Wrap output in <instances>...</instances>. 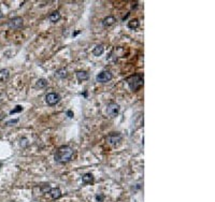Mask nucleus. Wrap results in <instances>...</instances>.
Returning <instances> with one entry per match:
<instances>
[{"mask_svg": "<svg viewBox=\"0 0 215 202\" xmlns=\"http://www.w3.org/2000/svg\"><path fill=\"white\" fill-rule=\"evenodd\" d=\"M72 156H73V149L68 145H63L56 151L54 159L58 164H67L72 159Z\"/></svg>", "mask_w": 215, "mask_h": 202, "instance_id": "f257e3e1", "label": "nucleus"}, {"mask_svg": "<svg viewBox=\"0 0 215 202\" xmlns=\"http://www.w3.org/2000/svg\"><path fill=\"white\" fill-rule=\"evenodd\" d=\"M143 81H144L143 74L137 73V74H133V75L128 77L127 84L132 92H137V90H139L143 86Z\"/></svg>", "mask_w": 215, "mask_h": 202, "instance_id": "f03ea898", "label": "nucleus"}, {"mask_svg": "<svg viewBox=\"0 0 215 202\" xmlns=\"http://www.w3.org/2000/svg\"><path fill=\"white\" fill-rule=\"evenodd\" d=\"M107 142L110 145L116 146V145H118L122 142V135H119L118 132H111L107 137Z\"/></svg>", "mask_w": 215, "mask_h": 202, "instance_id": "7ed1b4c3", "label": "nucleus"}, {"mask_svg": "<svg viewBox=\"0 0 215 202\" xmlns=\"http://www.w3.org/2000/svg\"><path fill=\"white\" fill-rule=\"evenodd\" d=\"M60 99H61V97H60V95L57 94V92H49V94H47V95L45 96L46 103L51 106L57 104L59 101H60Z\"/></svg>", "mask_w": 215, "mask_h": 202, "instance_id": "20e7f679", "label": "nucleus"}, {"mask_svg": "<svg viewBox=\"0 0 215 202\" xmlns=\"http://www.w3.org/2000/svg\"><path fill=\"white\" fill-rule=\"evenodd\" d=\"M119 104H117V103H115V102H111V103H109L107 106V113L108 115L110 116V117H115V116L118 115V113H119Z\"/></svg>", "mask_w": 215, "mask_h": 202, "instance_id": "39448f33", "label": "nucleus"}, {"mask_svg": "<svg viewBox=\"0 0 215 202\" xmlns=\"http://www.w3.org/2000/svg\"><path fill=\"white\" fill-rule=\"evenodd\" d=\"M112 73L110 71H102L96 77V81L99 83H107L112 80Z\"/></svg>", "mask_w": 215, "mask_h": 202, "instance_id": "423d86ee", "label": "nucleus"}, {"mask_svg": "<svg viewBox=\"0 0 215 202\" xmlns=\"http://www.w3.org/2000/svg\"><path fill=\"white\" fill-rule=\"evenodd\" d=\"M23 24H24L23 18L20 17V16H17V17H14V18L10 19L8 22V27L11 29H18L23 26Z\"/></svg>", "mask_w": 215, "mask_h": 202, "instance_id": "0eeeda50", "label": "nucleus"}, {"mask_svg": "<svg viewBox=\"0 0 215 202\" xmlns=\"http://www.w3.org/2000/svg\"><path fill=\"white\" fill-rule=\"evenodd\" d=\"M116 22V19H115V17L114 16H108V17H106V18L102 20V25L104 26V27H110V26H112L114 23Z\"/></svg>", "mask_w": 215, "mask_h": 202, "instance_id": "6e6552de", "label": "nucleus"}, {"mask_svg": "<svg viewBox=\"0 0 215 202\" xmlns=\"http://www.w3.org/2000/svg\"><path fill=\"white\" fill-rule=\"evenodd\" d=\"M10 77V71L8 69H2L0 70V82H5Z\"/></svg>", "mask_w": 215, "mask_h": 202, "instance_id": "1a4fd4ad", "label": "nucleus"}, {"mask_svg": "<svg viewBox=\"0 0 215 202\" xmlns=\"http://www.w3.org/2000/svg\"><path fill=\"white\" fill-rule=\"evenodd\" d=\"M49 193H51V197L53 198V199H59V198L61 197V190L59 189V188H51V190H49Z\"/></svg>", "mask_w": 215, "mask_h": 202, "instance_id": "9d476101", "label": "nucleus"}, {"mask_svg": "<svg viewBox=\"0 0 215 202\" xmlns=\"http://www.w3.org/2000/svg\"><path fill=\"white\" fill-rule=\"evenodd\" d=\"M49 19L52 23H57L59 19H60V13L58 11H54L51 14L49 15Z\"/></svg>", "mask_w": 215, "mask_h": 202, "instance_id": "9b49d317", "label": "nucleus"}, {"mask_svg": "<svg viewBox=\"0 0 215 202\" xmlns=\"http://www.w3.org/2000/svg\"><path fill=\"white\" fill-rule=\"evenodd\" d=\"M82 181L84 184H92L94 182V176L93 174L90 173H86L82 176Z\"/></svg>", "mask_w": 215, "mask_h": 202, "instance_id": "f8f14e48", "label": "nucleus"}, {"mask_svg": "<svg viewBox=\"0 0 215 202\" xmlns=\"http://www.w3.org/2000/svg\"><path fill=\"white\" fill-rule=\"evenodd\" d=\"M103 52H104V48H103V45H97L96 48H94L93 50V54L95 55V56H101L103 54Z\"/></svg>", "mask_w": 215, "mask_h": 202, "instance_id": "ddd939ff", "label": "nucleus"}, {"mask_svg": "<svg viewBox=\"0 0 215 202\" xmlns=\"http://www.w3.org/2000/svg\"><path fill=\"white\" fill-rule=\"evenodd\" d=\"M88 73L86 71H78L77 72V79L78 81H86L88 79Z\"/></svg>", "mask_w": 215, "mask_h": 202, "instance_id": "4468645a", "label": "nucleus"}, {"mask_svg": "<svg viewBox=\"0 0 215 202\" xmlns=\"http://www.w3.org/2000/svg\"><path fill=\"white\" fill-rule=\"evenodd\" d=\"M47 86V81L45 80V79H39L38 81H37V83H36V87H38V88H45V87Z\"/></svg>", "mask_w": 215, "mask_h": 202, "instance_id": "2eb2a0df", "label": "nucleus"}, {"mask_svg": "<svg viewBox=\"0 0 215 202\" xmlns=\"http://www.w3.org/2000/svg\"><path fill=\"white\" fill-rule=\"evenodd\" d=\"M139 25H140V22H139L137 18L131 19V20H129V22H128V27H129L130 29L138 28V27H139Z\"/></svg>", "mask_w": 215, "mask_h": 202, "instance_id": "dca6fc26", "label": "nucleus"}, {"mask_svg": "<svg viewBox=\"0 0 215 202\" xmlns=\"http://www.w3.org/2000/svg\"><path fill=\"white\" fill-rule=\"evenodd\" d=\"M55 75H56L57 77H60V79L66 77V75H67V70H66V69H59V70L56 71Z\"/></svg>", "mask_w": 215, "mask_h": 202, "instance_id": "f3484780", "label": "nucleus"}, {"mask_svg": "<svg viewBox=\"0 0 215 202\" xmlns=\"http://www.w3.org/2000/svg\"><path fill=\"white\" fill-rule=\"evenodd\" d=\"M20 111H23V106H16V109H14V110H12L10 112V114H14V113H17V112H20Z\"/></svg>", "mask_w": 215, "mask_h": 202, "instance_id": "a211bd4d", "label": "nucleus"}, {"mask_svg": "<svg viewBox=\"0 0 215 202\" xmlns=\"http://www.w3.org/2000/svg\"><path fill=\"white\" fill-rule=\"evenodd\" d=\"M20 145L22 146H27L28 145V140L27 139H20Z\"/></svg>", "mask_w": 215, "mask_h": 202, "instance_id": "6ab92c4d", "label": "nucleus"}, {"mask_svg": "<svg viewBox=\"0 0 215 202\" xmlns=\"http://www.w3.org/2000/svg\"><path fill=\"white\" fill-rule=\"evenodd\" d=\"M103 199H104L103 195H97V196H96V200H97V202H102Z\"/></svg>", "mask_w": 215, "mask_h": 202, "instance_id": "aec40b11", "label": "nucleus"}, {"mask_svg": "<svg viewBox=\"0 0 215 202\" xmlns=\"http://www.w3.org/2000/svg\"><path fill=\"white\" fill-rule=\"evenodd\" d=\"M18 121V119H13V120H9L8 123H7V125L8 126H12V125H14V124H16Z\"/></svg>", "mask_w": 215, "mask_h": 202, "instance_id": "412c9836", "label": "nucleus"}, {"mask_svg": "<svg viewBox=\"0 0 215 202\" xmlns=\"http://www.w3.org/2000/svg\"><path fill=\"white\" fill-rule=\"evenodd\" d=\"M67 115H68L70 118H72V117H73V113H72V111H68V112H67Z\"/></svg>", "mask_w": 215, "mask_h": 202, "instance_id": "4be33fe9", "label": "nucleus"}, {"mask_svg": "<svg viewBox=\"0 0 215 202\" xmlns=\"http://www.w3.org/2000/svg\"><path fill=\"white\" fill-rule=\"evenodd\" d=\"M2 100H3V97H2V95H1V94H0V103H1V102H2Z\"/></svg>", "mask_w": 215, "mask_h": 202, "instance_id": "5701e85b", "label": "nucleus"}, {"mask_svg": "<svg viewBox=\"0 0 215 202\" xmlns=\"http://www.w3.org/2000/svg\"><path fill=\"white\" fill-rule=\"evenodd\" d=\"M2 17H3V13L0 11V18H2Z\"/></svg>", "mask_w": 215, "mask_h": 202, "instance_id": "b1692460", "label": "nucleus"}, {"mask_svg": "<svg viewBox=\"0 0 215 202\" xmlns=\"http://www.w3.org/2000/svg\"><path fill=\"white\" fill-rule=\"evenodd\" d=\"M11 202H14V201H11Z\"/></svg>", "mask_w": 215, "mask_h": 202, "instance_id": "393cba45", "label": "nucleus"}]
</instances>
